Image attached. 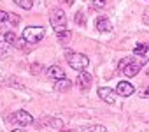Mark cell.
Instances as JSON below:
<instances>
[{
    "mask_svg": "<svg viewBox=\"0 0 149 132\" xmlns=\"http://www.w3.org/2000/svg\"><path fill=\"white\" fill-rule=\"evenodd\" d=\"M147 49H149L147 44H137V46L133 48V55H137V56H144Z\"/></svg>",
    "mask_w": 149,
    "mask_h": 132,
    "instance_id": "13",
    "label": "cell"
},
{
    "mask_svg": "<svg viewBox=\"0 0 149 132\" xmlns=\"http://www.w3.org/2000/svg\"><path fill=\"white\" fill-rule=\"evenodd\" d=\"M98 97H100L102 100L109 102V104H114V102H116V92L111 90V88H107V86L98 88Z\"/></svg>",
    "mask_w": 149,
    "mask_h": 132,
    "instance_id": "6",
    "label": "cell"
},
{
    "mask_svg": "<svg viewBox=\"0 0 149 132\" xmlns=\"http://www.w3.org/2000/svg\"><path fill=\"white\" fill-rule=\"evenodd\" d=\"M47 76L51 79H63L65 78V71L60 67V65H51V67H47Z\"/></svg>",
    "mask_w": 149,
    "mask_h": 132,
    "instance_id": "7",
    "label": "cell"
},
{
    "mask_svg": "<svg viewBox=\"0 0 149 132\" xmlns=\"http://www.w3.org/2000/svg\"><path fill=\"white\" fill-rule=\"evenodd\" d=\"M30 71H32V74H35V76H37V74H40V72H42V65H40V63H33L32 67H30Z\"/></svg>",
    "mask_w": 149,
    "mask_h": 132,
    "instance_id": "16",
    "label": "cell"
},
{
    "mask_svg": "<svg viewBox=\"0 0 149 132\" xmlns=\"http://www.w3.org/2000/svg\"><path fill=\"white\" fill-rule=\"evenodd\" d=\"M76 23H77V25H84V23H86V18H84V14H83L81 11L76 14Z\"/></svg>",
    "mask_w": 149,
    "mask_h": 132,
    "instance_id": "18",
    "label": "cell"
},
{
    "mask_svg": "<svg viewBox=\"0 0 149 132\" xmlns=\"http://www.w3.org/2000/svg\"><path fill=\"white\" fill-rule=\"evenodd\" d=\"M137 93L140 97H149V88H140V90H137Z\"/></svg>",
    "mask_w": 149,
    "mask_h": 132,
    "instance_id": "21",
    "label": "cell"
},
{
    "mask_svg": "<svg viewBox=\"0 0 149 132\" xmlns=\"http://www.w3.org/2000/svg\"><path fill=\"white\" fill-rule=\"evenodd\" d=\"M4 41H6L9 46H14V48H16V44H18V37H16V34H14L13 30H11V32H6Z\"/></svg>",
    "mask_w": 149,
    "mask_h": 132,
    "instance_id": "11",
    "label": "cell"
},
{
    "mask_svg": "<svg viewBox=\"0 0 149 132\" xmlns=\"http://www.w3.org/2000/svg\"><path fill=\"white\" fill-rule=\"evenodd\" d=\"M16 48H18V49H23V48H25V39H23V37H21V39H18Z\"/></svg>",
    "mask_w": 149,
    "mask_h": 132,
    "instance_id": "24",
    "label": "cell"
},
{
    "mask_svg": "<svg viewBox=\"0 0 149 132\" xmlns=\"http://www.w3.org/2000/svg\"><path fill=\"white\" fill-rule=\"evenodd\" d=\"M142 21L146 23V25H149V7L144 11V16H142Z\"/></svg>",
    "mask_w": 149,
    "mask_h": 132,
    "instance_id": "23",
    "label": "cell"
},
{
    "mask_svg": "<svg viewBox=\"0 0 149 132\" xmlns=\"http://www.w3.org/2000/svg\"><path fill=\"white\" fill-rule=\"evenodd\" d=\"M7 20H9V13L0 11V23H4V21H7Z\"/></svg>",
    "mask_w": 149,
    "mask_h": 132,
    "instance_id": "20",
    "label": "cell"
},
{
    "mask_svg": "<svg viewBox=\"0 0 149 132\" xmlns=\"http://www.w3.org/2000/svg\"><path fill=\"white\" fill-rule=\"evenodd\" d=\"M13 120H14L16 123H19V125H30V123L33 121L32 114H30V113H26V111H23V109L16 111V113L13 114Z\"/></svg>",
    "mask_w": 149,
    "mask_h": 132,
    "instance_id": "5",
    "label": "cell"
},
{
    "mask_svg": "<svg viewBox=\"0 0 149 132\" xmlns=\"http://www.w3.org/2000/svg\"><path fill=\"white\" fill-rule=\"evenodd\" d=\"M116 92H118L121 97H130V95H133L135 86H133L132 83H128V81H119L118 86H116Z\"/></svg>",
    "mask_w": 149,
    "mask_h": 132,
    "instance_id": "4",
    "label": "cell"
},
{
    "mask_svg": "<svg viewBox=\"0 0 149 132\" xmlns=\"http://www.w3.org/2000/svg\"><path fill=\"white\" fill-rule=\"evenodd\" d=\"M44 34H46V32H44L42 27H26V28L23 30V39H25V42L35 44V42L42 41Z\"/></svg>",
    "mask_w": 149,
    "mask_h": 132,
    "instance_id": "2",
    "label": "cell"
},
{
    "mask_svg": "<svg viewBox=\"0 0 149 132\" xmlns=\"http://www.w3.org/2000/svg\"><path fill=\"white\" fill-rule=\"evenodd\" d=\"M105 0H93V7L95 9H102V7H105Z\"/></svg>",
    "mask_w": 149,
    "mask_h": 132,
    "instance_id": "19",
    "label": "cell"
},
{
    "mask_svg": "<svg viewBox=\"0 0 149 132\" xmlns=\"http://www.w3.org/2000/svg\"><path fill=\"white\" fill-rule=\"evenodd\" d=\"M63 2H67V6H72V4H74V0H63Z\"/></svg>",
    "mask_w": 149,
    "mask_h": 132,
    "instance_id": "25",
    "label": "cell"
},
{
    "mask_svg": "<svg viewBox=\"0 0 149 132\" xmlns=\"http://www.w3.org/2000/svg\"><path fill=\"white\" fill-rule=\"evenodd\" d=\"M7 48H9V44H7L6 41H0V58L7 53Z\"/></svg>",
    "mask_w": 149,
    "mask_h": 132,
    "instance_id": "17",
    "label": "cell"
},
{
    "mask_svg": "<svg viewBox=\"0 0 149 132\" xmlns=\"http://www.w3.org/2000/svg\"><path fill=\"white\" fill-rule=\"evenodd\" d=\"M81 132H107V128L104 125H91V127H84Z\"/></svg>",
    "mask_w": 149,
    "mask_h": 132,
    "instance_id": "14",
    "label": "cell"
},
{
    "mask_svg": "<svg viewBox=\"0 0 149 132\" xmlns=\"http://www.w3.org/2000/svg\"><path fill=\"white\" fill-rule=\"evenodd\" d=\"M70 81L67 79V78H63V79H58L56 81V85H54V90L56 92H67V90H70Z\"/></svg>",
    "mask_w": 149,
    "mask_h": 132,
    "instance_id": "10",
    "label": "cell"
},
{
    "mask_svg": "<svg viewBox=\"0 0 149 132\" xmlns=\"http://www.w3.org/2000/svg\"><path fill=\"white\" fill-rule=\"evenodd\" d=\"M61 132H74V130H72V128H68V130H61Z\"/></svg>",
    "mask_w": 149,
    "mask_h": 132,
    "instance_id": "27",
    "label": "cell"
},
{
    "mask_svg": "<svg viewBox=\"0 0 149 132\" xmlns=\"http://www.w3.org/2000/svg\"><path fill=\"white\" fill-rule=\"evenodd\" d=\"M14 4L16 6H19L21 9H32V6H33V2H32V0H14Z\"/></svg>",
    "mask_w": 149,
    "mask_h": 132,
    "instance_id": "15",
    "label": "cell"
},
{
    "mask_svg": "<svg viewBox=\"0 0 149 132\" xmlns=\"http://www.w3.org/2000/svg\"><path fill=\"white\" fill-rule=\"evenodd\" d=\"M58 34V41L61 42V44H68V41H70V32L68 30H61V32H56Z\"/></svg>",
    "mask_w": 149,
    "mask_h": 132,
    "instance_id": "12",
    "label": "cell"
},
{
    "mask_svg": "<svg viewBox=\"0 0 149 132\" xmlns=\"http://www.w3.org/2000/svg\"><path fill=\"white\" fill-rule=\"evenodd\" d=\"M91 79H93V78H91V74L83 71V72L77 76V85H79V86H83V88H88V86L91 85Z\"/></svg>",
    "mask_w": 149,
    "mask_h": 132,
    "instance_id": "8",
    "label": "cell"
},
{
    "mask_svg": "<svg viewBox=\"0 0 149 132\" xmlns=\"http://www.w3.org/2000/svg\"><path fill=\"white\" fill-rule=\"evenodd\" d=\"M67 58H68V65H70V67L76 69V71H81V72L88 67V63H90L88 56L83 55V53H72V55L67 56Z\"/></svg>",
    "mask_w": 149,
    "mask_h": 132,
    "instance_id": "3",
    "label": "cell"
},
{
    "mask_svg": "<svg viewBox=\"0 0 149 132\" xmlns=\"http://www.w3.org/2000/svg\"><path fill=\"white\" fill-rule=\"evenodd\" d=\"M11 132H26V130H21V128H14V130H11Z\"/></svg>",
    "mask_w": 149,
    "mask_h": 132,
    "instance_id": "26",
    "label": "cell"
},
{
    "mask_svg": "<svg viewBox=\"0 0 149 132\" xmlns=\"http://www.w3.org/2000/svg\"><path fill=\"white\" fill-rule=\"evenodd\" d=\"M97 30H100V32H111V30H112V25H111L109 20L100 18V20L97 21Z\"/></svg>",
    "mask_w": 149,
    "mask_h": 132,
    "instance_id": "9",
    "label": "cell"
},
{
    "mask_svg": "<svg viewBox=\"0 0 149 132\" xmlns=\"http://www.w3.org/2000/svg\"><path fill=\"white\" fill-rule=\"evenodd\" d=\"M49 23L53 25V28L56 32H61V30H67L65 25H67V16H65V11L56 7L51 11V16H49Z\"/></svg>",
    "mask_w": 149,
    "mask_h": 132,
    "instance_id": "1",
    "label": "cell"
},
{
    "mask_svg": "<svg viewBox=\"0 0 149 132\" xmlns=\"http://www.w3.org/2000/svg\"><path fill=\"white\" fill-rule=\"evenodd\" d=\"M9 20H11V21H13V25H14V27H16V25H18V23H19V18H18V16H16V14H13V13H11V14H9Z\"/></svg>",
    "mask_w": 149,
    "mask_h": 132,
    "instance_id": "22",
    "label": "cell"
}]
</instances>
